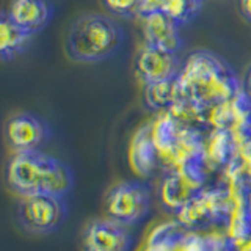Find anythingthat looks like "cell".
Wrapping results in <instances>:
<instances>
[{
	"label": "cell",
	"mask_w": 251,
	"mask_h": 251,
	"mask_svg": "<svg viewBox=\"0 0 251 251\" xmlns=\"http://www.w3.org/2000/svg\"><path fill=\"white\" fill-rule=\"evenodd\" d=\"M145 251H171V250H165V248H159V247H149V245H146Z\"/></svg>",
	"instance_id": "cell-25"
},
{
	"label": "cell",
	"mask_w": 251,
	"mask_h": 251,
	"mask_svg": "<svg viewBox=\"0 0 251 251\" xmlns=\"http://www.w3.org/2000/svg\"><path fill=\"white\" fill-rule=\"evenodd\" d=\"M107 11L113 16L123 19L138 18V5L140 0H102Z\"/></svg>",
	"instance_id": "cell-19"
},
{
	"label": "cell",
	"mask_w": 251,
	"mask_h": 251,
	"mask_svg": "<svg viewBox=\"0 0 251 251\" xmlns=\"http://www.w3.org/2000/svg\"><path fill=\"white\" fill-rule=\"evenodd\" d=\"M202 8V0H165L163 13L176 21L179 25H185L196 19Z\"/></svg>",
	"instance_id": "cell-17"
},
{
	"label": "cell",
	"mask_w": 251,
	"mask_h": 251,
	"mask_svg": "<svg viewBox=\"0 0 251 251\" xmlns=\"http://www.w3.org/2000/svg\"><path fill=\"white\" fill-rule=\"evenodd\" d=\"M49 138V124L35 113H14L5 124V140L13 152L39 151Z\"/></svg>",
	"instance_id": "cell-6"
},
{
	"label": "cell",
	"mask_w": 251,
	"mask_h": 251,
	"mask_svg": "<svg viewBox=\"0 0 251 251\" xmlns=\"http://www.w3.org/2000/svg\"><path fill=\"white\" fill-rule=\"evenodd\" d=\"M202 2H204V0H202Z\"/></svg>",
	"instance_id": "cell-27"
},
{
	"label": "cell",
	"mask_w": 251,
	"mask_h": 251,
	"mask_svg": "<svg viewBox=\"0 0 251 251\" xmlns=\"http://www.w3.org/2000/svg\"><path fill=\"white\" fill-rule=\"evenodd\" d=\"M177 251H212L209 237H202L200 234H188Z\"/></svg>",
	"instance_id": "cell-20"
},
{
	"label": "cell",
	"mask_w": 251,
	"mask_h": 251,
	"mask_svg": "<svg viewBox=\"0 0 251 251\" xmlns=\"http://www.w3.org/2000/svg\"><path fill=\"white\" fill-rule=\"evenodd\" d=\"M237 140L231 129H215L210 141V157L220 165H229L234 159Z\"/></svg>",
	"instance_id": "cell-16"
},
{
	"label": "cell",
	"mask_w": 251,
	"mask_h": 251,
	"mask_svg": "<svg viewBox=\"0 0 251 251\" xmlns=\"http://www.w3.org/2000/svg\"><path fill=\"white\" fill-rule=\"evenodd\" d=\"M33 38L8 16L6 11L0 16V58L3 63L13 61L27 50L30 39Z\"/></svg>",
	"instance_id": "cell-13"
},
{
	"label": "cell",
	"mask_w": 251,
	"mask_h": 251,
	"mask_svg": "<svg viewBox=\"0 0 251 251\" xmlns=\"http://www.w3.org/2000/svg\"><path fill=\"white\" fill-rule=\"evenodd\" d=\"M240 91L234 69L210 50L192 52L176 78V102L182 99L193 107H215L232 100Z\"/></svg>",
	"instance_id": "cell-1"
},
{
	"label": "cell",
	"mask_w": 251,
	"mask_h": 251,
	"mask_svg": "<svg viewBox=\"0 0 251 251\" xmlns=\"http://www.w3.org/2000/svg\"><path fill=\"white\" fill-rule=\"evenodd\" d=\"M123 43L124 31L116 21L98 13L82 14L69 27L66 53L77 63H100L115 57Z\"/></svg>",
	"instance_id": "cell-3"
},
{
	"label": "cell",
	"mask_w": 251,
	"mask_h": 251,
	"mask_svg": "<svg viewBox=\"0 0 251 251\" xmlns=\"http://www.w3.org/2000/svg\"><path fill=\"white\" fill-rule=\"evenodd\" d=\"M176 98V80L146 85L145 99L151 108L159 110L163 107L175 105Z\"/></svg>",
	"instance_id": "cell-18"
},
{
	"label": "cell",
	"mask_w": 251,
	"mask_h": 251,
	"mask_svg": "<svg viewBox=\"0 0 251 251\" xmlns=\"http://www.w3.org/2000/svg\"><path fill=\"white\" fill-rule=\"evenodd\" d=\"M179 133L180 132L177 130L176 120L171 115L159 118V121L152 126V137L159 152L168 154L175 151L179 140Z\"/></svg>",
	"instance_id": "cell-15"
},
{
	"label": "cell",
	"mask_w": 251,
	"mask_h": 251,
	"mask_svg": "<svg viewBox=\"0 0 251 251\" xmlns=\"http://www.w3.org/2000/svg\"><path fill=\"white\" fill-rule=\"evenodd\" d=\"M68 202L65 196L39 193L24 196L18 206V220L24 231L47 235L66 222Z\"/></svg>",
	"instance_id": "cell-4"
},
{
	"label": "cell",
	"mask_w": 251,
	"mask_h": 251,
	"mask_svg": "<svg viewBox=\"0 0 251 251\" xmlns=\"http://www.w3.org/2000/svg\"><path fill=\"white\" fill-rule=\"evenodd\" d=\"M143 21L145 44L160 47L170 52H179L182 47L179 24L165 13H155L141 19Z\"/></svg>",
	"instance_id": "cell-10"
},
{
	"label": "cell",
	"mask_w": 251,
	"mask_h": 251,
	"mask_svg": "<svg viewBox=\"0 0 251 251\" xmlns=\"http://www.w3.org/2000/svg\"><path fill=\"white\" fill-rule=\"evenodd\" d=\"M6 184L21 198L39 193L66 196L74 185V176L65 162L39 149L13 152L6 167Z\"/></svg>",
	"instance_id": "cell-2"
},
{
	"label": "cell",
	"mask_w": 251,
	"mask_h": 251,
	"mask_svg": "<svg viewBox=\"0 0 251 251\" xmlns=\"http://www.w3.org/2000/svg\"><path fill=\"white\" fill-rule=\"evenodd\" d=\"M188 234L190 232H188V229L180 222H168L159 225L149 234L146 245L177 251Z\"/></svg>",
	"instance_id": "cell-14"
},
{
	"label": "cell",
	"mask_w": 251,
	"mask_h": 251,
	"mask_svg": "<svg viewBox=\"0 0 251 251\" xmlns=\"http://www.w3.org/2000/svg\"><path fill=\"white\" fill-rule=\"evenodd\" d=\"M212 251H240L239 242L229 234H218V235H209Z\"/></svg>",
	"instance_id": "cell-21"
},
{
	"label": "cell",
	"mask_w": 251,
	"mask_h": 251,
	"mask_svg": "<svg viewBox=\"0 0 251 251\" xmlns=\"http://www.w3.org/2000/svg\"><path fill=\"white\" fill-rule=\"evenodd\" d=\"M237 6L242 18L251 24V0H237Z\"/></svg>",
	"instance_id": "cell-23"
},
{
	"label": "cell",
	"mask_w": 251,
	"mask_h": 251,
	"mask_svg": "<svg viewBox=\"0 0 251 251\" xmlns=\"http://www.w3.org/2000/svg\"><path fill=\"white\" fill-rule=\"evenodd\" d=\"M182 65L176 52L145 44L135 58V73L145 85L176 80Z\"/></svg>",
	"instance_id": "cell-7"
},
{
	"label": "cell",
	"mask_w": 251,
	"mask_h": 251,
	"mask_svg": "<svg viewBox=\"0 0 251 251\" xmlns=\"http://www.w3.org/2000/svg\"><path fill=\"white\" fill-rule=\"evenodd\" d=\"M165 0H140L138 5V18L143 19L146 16H151L155 13H163Z\"/></svg>",
	"instance_id": "cell-22"
},
{
	"label": "cell",
	"mask_w": 251,
	"mask_h": 251,
	"mask_svg": "<svg viewBox=\"0 0 251 251\" xmlns=\"http://www.w3.org/2000/svg\"><path fill=\"white\" fill-rule=\"evenodd\" d=\"M132 235L127 226L112 218H98L85 226L82 251H130Z\"/></svg>",
	"instance_id": "cell-8"
},
{
	"label": "cell",
	"mask_w": 251,
	"mask_h": 251,
	"mask_svg": "<svg viewBox=\"0 0 251 251\" xmlns=\"http://www.w3.org/2000/svg\"><path fill=\"white\" fill-rule=\"evenodd\" d=\"M5 11L14 24L35 36L50 24L53 3L52 0H10Z\"/></svg>",
	"instance_id": "cell-9"
},
{
	"label": "cell",
	"mask_w": 251,
	"mask_h": 251,
	"mask_svg": "<svg viewBox=\"0 0 251 251\" xmlns=\"http://www.w3.org/2000/svg\"><path fill=\"white\" fill-rule=\"evenodd\" d=\"M151 192L141 180H123L105 195V214L124 226H135L148 217Z\"/></svg>",
	"instance_id": "cell-5"
},
{
	"label": "cell",
	"mask_w": 251,
	"mask_h": 251,
	"mask_svg": "<svg viewBox=\"0 0 251 251\" xmlns=\"http://www.w3.org/2000/svg\"><path fill=\"white\" fill-rule=\"evenodd\" d=\"M240 251H251V243H250V245H247L245 248H242Z\"/></svg>",
	"instance_id": "cell-26"
},
{
	"label": "cell",
	"mask_w": 251,
	"mask_h": 251,
	"mask_svg": "<svg viewBox=\"0 0 251 251\" xmlns=\"http://www.w3.org/2000/svg\"><path fill=\"white\" fill-rule=\"evenodd\" d=\"M152 126L154 124L151 123L141 126L133 135L129 148V163L132 170L141 177L151 175L157 162L159 149L152 137Z\"/></svg>",
	"instance_id": "cell-11"
},
{
	"label": "cell",
	"mask_w": 251,
	"mask_h": 251,
	"mask_svg": "<svg viewBox=\"0 0 251 251\" xmlns=\"http://www.w3.org/2000/svg\"><path fill=\"white\" fill-rule=\"evenodd\" d=\"M245 91L251 96V65H250V68L247 71V90Z\"/></svg>",
	"instance_id": "cell-24"
},
{
	"label": "cell",
	"mask_w": 251,
	"mask_h": 251,
	"mask_svg": "<svg viewBox=\"0 0 251 251\" xmlns=\"http://www.w3.org/2000/svg\"><path fill=\"white\" fill-rule=\"evenodd\" d=\"M201 192H202L201 185L190 182V180L184 177L179 171H176L165 177V180L162 182L160 198H162V202L168 209L176 210L179 214V212L192 200H195Z\"/></svg>",
	"instance_id": "cell-12"
}]
</instances>
